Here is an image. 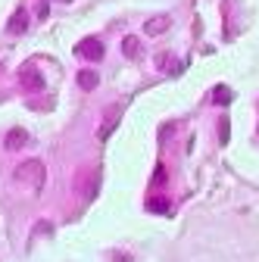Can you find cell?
Here are the masks:
<instances>
[{
  "label": "cell",
  "instance_id": "obj_1",
  "mask_svg": "<svg viewBox=\"0 0 259 262\" xmlns=\"http://www.w3.org/2000/svg\"><path fill=\"white\" fill-rule=\"evenodd\" d=\"M16 178L19 181H31L35 190H41V184H44V166H41L38 159H28V162H22V166L16 169Z\"/></svg>",
  "mask_w": 259,
  "mask_h": 262
},
{
  "label": "cell",
  "instance_id": "obj_2",
  "mask_svg": "<svg viewBox=\"0 0 259 262\" xmlns=\"http://www.w3.org/2000/svg\"><path fill=\"white\" fill-rule=\"evenodd\" d=\"M75 53L84 56V59H91V62H97V59H103V41L100 38H84V41H78Z\"/></svg>",
  "mask_w": 259,
  "mask_h": 262
},
{
  "label": "cell",
  "instance_id": "obj_3",
  "mask_svg": "<svg viewBox=\"0 0 259 262\" xmlns=\"http://www.w3.org/2000/svg\"><path fill=\"white\" fill-rule=\"evenodd\" d=\"M19 81H22V88H28V91H44V75H41L38 69H31V66H22Z\"/></svg>",
  "mask_w": 259,
  "mask_h": 262
},
{
  "label": "cell",
  "instance_id": "obj_4",
  "mask_svg": "<svg viewBox=\"0 0 259 262\" xmlns=\"http://www.w3.org/2000/svg\"><path fill=\"white\" fill-rule=\"evenodd\" d=\"M156 66H159L163 72H169V75H181V69H184V62H178L172 53H159V56H156Z\"/></svg>",
  "mask_w": 259,
  "mask_h": 262
},
{
  "label": "cell",
  "instance_id": "obj_5",
  "mask_svg": "<svg viewBox=\"0 0 259 262\" xmlns=\"http://www.w3.org/2000/svg\"><path fill=\"white\" fill-rule=\"evenodd\" d=\"M25 144H28V131L25 128H13L10 135H7V141H4L7 150H22Z\"/></svg>",
  "mask_w": 259,
  "mask_h": 262
},
{
  "label": "cell",
  "instance_id": "obj_6",
  "mask_svg": "<svg viewBox=\"0 0 259 262\" xmlns=\"http://www.w3.org/2000/svg\"><path fill=\"white\" fill-rule=\"evenodd\" d=\"M169 28H172V16H156V19H150L144 25L147 35H163V31H169Z\"/></svg>",
  "mask_w": 259,
  "mask_h": 262
},
{
  "label": "cell",
  "instance_id": "obj_7",
  "mask_svg": "<svg viewBox=\"0 0 259 262\" xmlns=\"http://www.w3.org/2000/svg\"><path fill=\"white\" fill-rule=\"evenodd\" d=\"M97 84H100V75H97L94 69H81V72H78V88H81V91H94Z\"/></svg>",
  "mask_w": 259,
  "mask_h": 262
},
{
  "label": "cell",
  "instance_id": "obj_8",
  "mask_svg": "<svg viewBox=\"0 0 259 262\" xmlns=\"http://www.w3.org/2000/svg\"><path fill=\"white\" fill-rule=\"evenodd\" d=\"M25 28H28V13L25 10H16L13 19H10V31H13V35H22Z\"/></svg>",
  "mask_w": 259,
  "mask_h": 262
},
{
  "label": "cell",
  "instance_id": "obj_9",
  "mask_svg": "<svg viewBox=\"0 0 259 262\" xmlns=\"http://www.w3.org/2000/svg\"><path fill=\"white\" fill-rule=\"evenodd\" d=\"M122 53H125L128 59H138V53H141V50H138V38H125V41H122Z\"/></svg>",
  "mask_w": 259,
  "mask_h": 262
},
{
  "label": "cell",
  "instance_id": "obj_10",
  "mask_svg": "<svg viewBox=\"0 0 259 262\" xmlns=\"http://www.w3.org/2000/svg\"><path fill=\"white\" fill-rule=\"evenodd\" d=\"M215 103H219V106L231 103V91H228V88H215Z\"/></svg>",
  "mask_w": 259,
  "mask_h": 262
},
{
  "label": "cell",
  "instance_id": "obj_11",
  "mask_svg": "<svg viewBox=\"0 0 259 262\" xmlns=\"http://www.w3.org/2000/svg\"><path fill=\"white\" fill-rule=\"evenodd\" d=\"M147 209L150 212H169V203L166 200H147Z\"/></svg>",
  "mask_w": 259,
  "mask_h": 262
},
{
  "label": "cell",
  "instance_id": "obj_12",
  "mask_svg": "<svg viewBox=\"0 0 259 262\" xmlns=\"http://www.w3.org/2000/svg\"><path fill=\"white\" fill-rule=\"evenodd\" d=\"M166 181V169L163 166H156V175H153V184H163Z\"/></svg>",
  "mask_w": 259,
  "mask_h": 262
}]
</instances>
